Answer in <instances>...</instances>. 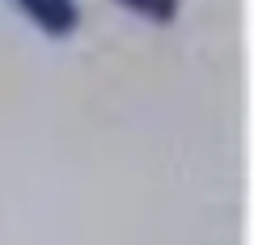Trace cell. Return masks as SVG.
I'll list each match as a JSON object with an SVG mask.
<instances>
[{"mask_svg": "<svg viewBox=\"0 0 254 245\" xmlns=\"http://www.w3.org/2000/svg\"><path fill=\"white\" fill-rule=\"evenodd\" d=\"M17 4L26 9V17L34 21L43 34H51V38L72 34L76 21H81V13H76V0H17Z\"/></svg>", "mask_w": 254, "mask_h": 245, "instance_id": "1", "label": "cell"}, {"mask_svg": "<svg viewBox=\"0 0 254 245\" xmlns=\"http://www.w3.org/2000/svg\"><path fill=\"white\" fill-rule=\"evenodd\" d=\"M123 4L136 9V13H144V17H153V21H170L174 9H178V0H123Z\"/></svg>", "mask_w": 254, "mask_h": 245, "instance_id": "2", "label": "cell"}]
</instances>
